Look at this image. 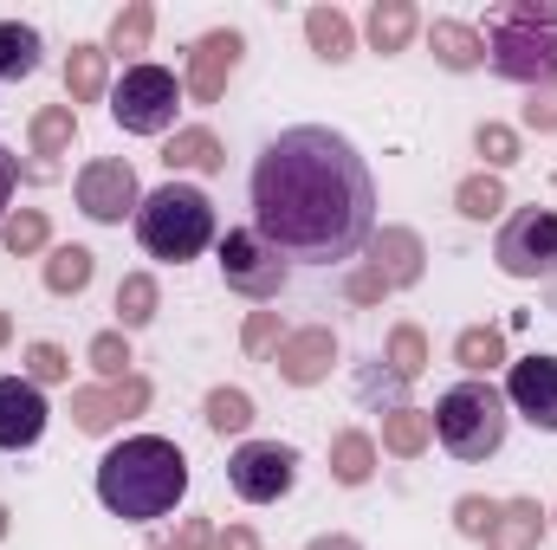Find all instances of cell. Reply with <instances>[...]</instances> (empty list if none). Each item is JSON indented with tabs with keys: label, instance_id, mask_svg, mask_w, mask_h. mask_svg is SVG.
I'll return each instance as SVG.
<instances>
[{
	"label": "cell",
	"instance_id": "cell-1",
	"mask_svg": "<svg viewBox=\"0 0 557 550\" xmlns=\"http://www.w3.org/2000/svg\"><path fill=\"white\" fill-rule=\"evenodd\" d=\"M253 234L285 266L357 260L376 234V182L350 137L324 124L278 130L253 162Z\"/></svg>",
	"mask_w": 557,
	"mask_h": 550
},
{
	"label": "cell",
	"instance_id": "cell-2",
	"mask_svg": "<svg viewBox=\"0 0 557 550\" xmlns=\"http://www.w3.org/2000/svg\"><path fill=\"white\" fill-rule=\"evenodd\" d=\"M188 492V460L175 440L162 434H131L117 440L104 460H98V499L111 518L124 525H149V518H169Z\"/></svg>",
	"mask_w": 557,
	"mask_h": 550
},
{
	"label": "cell",
	"instance_id": "cell-3",
	"mask_svg": "<svg viewBox=\"0 0 557 550\" xmlns=\"http://www.w3.org/2000/svg\"><path fill=\"white\" fill-rule=\"evenodd\" d=\"M480 46L493 59L499 78L512 85H557V7L552 0H506V7H486V26H480Z\"/></svg>",
	"mask_w": 557,
	"mask_h": 550
},
{
	"label": "cell",
	"instance_id": "cell-4",
	"mask_svg": "<svg viewBox=\"0 0 557 550\" xmlns=\"http://www.w3.org/2000/svg\"><path fill=\"white\" fill-rule=\"evenodd\" d=\"M137 240L149 260H169V266L208 253V240H214V201L201 188H188V182H162L156 195H143Z\"/></svg>",
	"mask_w": 557,
	"mask_h": 550
},
{
	"label": "cell",
	"instance_id": "cell-5",
	"mask_svg": "<svg viewBox=\"0 0 557 550\" xmlns=\"http://www.w3.org/2000/svg\"><path fill=\"white\" fill-rule=\"evenodd\" d=\"M506 396L486 383V376H467V383H454L441 402H434V434H441V447L454 453V460H467V466H480V460H493L499 447H506Z\"/></svg>",
	"mask_w": 557,
	"mask_h": 550
},
{
	"label": "cell",
	"instance_id": "cell-6",
	"mask_svg": "<svg viewBox=\"0 0 557 550\" xmlns=\"http://www.w3.org/2000/svg\"><path fill=\"white\" fill-rule=\"evenodd\" d=\"M175 104H182V85H175V72H162V65H131V72L111 85V117H117V130H131V137H162V130L175 124Z\"/></svg>",
	"mask_w": 557,
	"mask_h": 550
},
{
	"label": "cell",
	"instance_id": "cell-7",
	"mask_svg": "<svg viewBox=\"0 0 557 550\" xmlns=\"http://www.w3.org/2000/svg\"><path fill=\"white\" fill-rule=\"evenodd\" d=\"M493 260H499L506 278H552L557 273V214L552 208H519L499 227Z\"/></svg>",
	"mask_w": 557,
	"mask_h": 550
},
{
	"label": "cell",
	"instance_id": "cell-8",
	"mask_svg": "<svg viewBox=\"0 0 557 550\" xmlns=\"http://www.w3.org/2000/svg\"><path fill=\"white\" fill-rule=\"evenodd\" d=\"M285 260H278L273 247L253 234V227H227L221 234V278H227V291H240V298H278L285 291Z\"/></svg>",
	"mask_w": 557,
	"mask_h": 550
},
{
	"label": "cell",
	"instance_id": "cell-9",
	"mask_svg": "<svg viewBox=\"0 0 557 550\" xmlns=\"http://www.w3.org/2000/svg\"><path fill=\"white\" fill-rule=\"evenodd\" d=\"M72 195H78V208H85L98 227H124V214H137V208H143L137 168H131V162H117V155L85 162V168H78V182H72Z\"/></svg>",
	"mask_w": 557,
	"mask_h": 550
},
{
	"label": "cell",
	"instance_id": "cell-10",
	"mask_svg": "<svg viewBox=\"0 0 557 550\" xmlns=\"http://www.w3.org/2000/svg\"><path fill=\"white\" fill-rule=\"evenodd\" d=\"M292 479H298V453L278 447V440H247V447L227 460V486H234L247 505H273V499H285Z\"/></svg>",
	"mask_w": 557,
	"mask_h": 550
},
{
	"label": "cell",
	"instance_id": "cell-11",
	"mask_svg": "<svg viewBox=\"0 0 557 550\" xmlns=\"http://www.w3.org/2000/svg\"><path fill=\"white\" fill-rule=\"evenodd\" d=\"M240 52H247V39H240L234 26L201 33V39L188 46V78H182V91H188L195 104H214V98L227 91V78L240 72Z\"/></svg>",
	"mask_w": 557,
	"mask_h": 550
},
{
	"label": "cell",
	"instance_id": "cell-12",
	"mask_svg": "<svg viewBox=\"0 0 557 550\" xmlns=\"http://www.w3.org/2000/svg\"><path fill=\"white\" fill-rule=\"evenodd\" d=\"M149 409V383L143 376H124V383H98V389H72V421L85 434H111L117 421Z\"/></svg>",
	"mask_w": 557,
	"mask_h": 550
},
{
	"label": "cell",
	"instance_id": "cell-13",
	"mask_svg": "<svg viewBox=\"0 0 557 550\" xmlns=\"http://www.w3.org/2000/svg\"><path fill=\"white\" fill-rule=\"evenodd\" d=\"M506 402L525 414L532 427L557 434V357H525L506 370Z\"/></svg>",
	"mask_w": 557,
	"mask_h": 550
},
{
	"label": "cell",
	"instance_id": "cell-14",
	"mask_svg": "<svg viewBox=\"0 0 557 550\" xmlns=\"http://www.w3.org/2000/svg\"><path fill=\"white\" fill-rule=\"evenodd\" d=\"M331 363H337V337H331L324 324L285 330V343L273 350V370L292 383V389H311V383H324V376H331Z\"/></svg>",
	"mask_w": 557,
	"mask_h": 550
},
{
	"label": "cell",
	"instance_id": "cell-15",
	"mask_svg": "<svg viewBox=\"0 0 557 550\" xmlns=\"http://www.w3.org/2000/svg\"><path fill=\"white\" fill-rule=\"evenodd\" d=\"M46 434V396L26 376H0V453H20Z\"/></svg>",
	"mask_w": 557,
	"mask_h": 550
},
{
	"label": "cell",
	"instance_id": "cell-16",
	"mask_svg": "<svg viewBox=\"0 0 557 550\" xmlns=\"http://www.w3.org/2000/svg\"><path fill=\"white\" fill-rule=\"evenodd\" d=\"M421 260H428V247H421V234H409V227H383V234H370V266L383 273L389 291L421 285Z\"/></svg>",
	"mask_w": 557,
	"mask_h": 550
},
{
	"label": "cell",
	"instance_id": "cell-17",
	"mask_svg": "<svg viewBox=\"0 0 557 550\" xmlns=\"http://www.w3.org/2000/svg\"><path fill=\"white\" fill-rule=\"evenodd\" d=\"M545 538V512H539V499H506L499 512H493V532L480 538L486 550H539Z\"/></svg>",
	"mask_w": 557,
	"mask_h": 550
},
{
	"label": "cell",
	"instance_id": "cell-18",
	"mask_svg": "<svg viewBox=\"0 0 557 550\" xmlns=\"http://www.w3.org/2000/svg\"><path fill=\"white\" fill-rule=\"evenodd\" d=\"M428 52H434L447 72H473V65L486 59L480 33H473V26H460V20H434V26H428Z\"/></svg>",
	"mask_w": 557,
	"mask_h": 550
},
{
	"label": "cell",
	"instance_id": "cell-19",
	"mask_svg": "<svg viewBox=\"0 0 557 550\" xmlns=\"http://www.w3.org/2000/svg\"><path fill=\"white\" fill-rule=\"evenodd\" d=\"M104 46H72V59H65V98L72 104H98L104 91H111V72H104Z\"/></svg>",
	"mask_w": 557,
	"mask_h": 550
},
{
	"label": "cell",
	"instance_id": "cell-20",
	"mask_svg": "<svg viewBox=\"0 0 557 550\" xmlns=\"http://www.w3.org/2000/svg\"><path fill=\"white\" fill-rule=\"evenodd\" d=\"M454 363H460L467 376H493V370L506 363V330H499V324H467V330L454 337Z\"/></svg>",
	"mask_w": 557,
	"mask_h": 550
},
{
	"label": "cell",
	"instance_id": "cell-21",
	"mask_svg": "<svg viewBox=\"0 0 557 550\" xmlns=\"http://www.w3.org/2000/svg\"><path fill=\"white\" fill-rule=\"evenodd\" d=\"M162 162L169 168H195V175H214V168H227V149L214 130H175V137L162 142Z\"/></svg>",
	"mask_w": 557,
	"mask_h": 550
},
{
	"label": "cell",
	"instance_id": "cell-22",
	"mask_svg": "<svg viewBox=\"0 0 557 550\" xmlns=\"http://www.w3.org/2000/svg\"><path fill=\"white\" fill-rule=\"evenodd\" d=\"M370 473H376V440L357 434V427L337 434V440H331V479H337V486H363Z\"/></svg>",
	"mask_w": 557,
	"mask_h": 550
},
{
	"label": "cell",
	"instance_id": "cell-23",
	"mask_svg": "<svg viewBox=\"0 0 557 550\" xmlns=\"http://www.w3.org/2000/svg\"><path fill=\"white\" fill-rule=\"evenodd\" d=\"M39 72V33L26 20H0V78H33Z\"/></svg>",
	"mask_w": 557,
	"mask_h": 550
},
{
	"label": "cell",
	"instance_id": "cell-24",
	"mask_svg": "<svg viewBox=\"0 0 557 550\" xmlns=\"http://www.w3.org/2000/svg\"><path fill=\"white\" fill-rule=\"evenodd\" d=\"M416 7H409V0H376V7H370V46H376V52H403V46H409V39H416Z\"/></svg>",
	"mask_w": 557,
	"mask_h": 550
},
{
	"label": "cell",
	"instance_id": "cell-25",
	"mask_svg": "<svg viewBox=\"0 0 557 550\" xmlns=\"http://www.w3.org/2000/svg\"><path fill=\"white\" fill-rule=\"evenodd\" d=\"M98 273V253L91 247H52V260H46V291H59V298H78L85 285Z\"/></svg>",
	"mask_w": 557,
	"mask_h": 550
},
{
	"label": "cell",
	"instance_id": "cell-26",
	"mask_svg": "<svg viewBox=\"0 0 557 550\" xmlns=\"http://www.w3.org/2000/svg\"><path fill=\"white\" fill-rule=\"evenodd\" d=\"M428 440H434V414H421V409H389L383 414V447H389L396 460H416Z\"/></svg>",
	"mask_w": 557,
	"mask_h": 550
},
{
	"label": "cell",
	"instance_id": "cell-27",
	"mask_svg": "<svg viewBox=\"0 0 557 550\" xmlns=\"http://www.w3.org/2000/svg\"><path fill=\"white\" fill-rule=\"evenodd\" d=\"M305 39H311V52L331 59V65L350 59V20H344L337 7H311V13H305Z\"/></svg>",
	"mask_w": 557,
	"mask_h": 550
},
{
	"label": "cell",
	"instance_id": "cell-28",
	"mask_svg": "<svg viewBox=\"0 0 557 550\" xmlns=\"http://www.w3.org/2000/svg\"><path fill=\"white\" fill-rule=\"evenodd\" d=\"M26 137L39 155H65L72 137H78V111L72 104H46V111H33V124H26Z\"/></svg>",
	"mask_w": 557,
	"mask_h": 550
},
{
	"label": "cell",
	"instance_id": "cell-29",
	"mask_svg": "<svg viewBox=\"0 0 557 550\" xmlns=\"http://www.w3.org/2000/svg\"><path fill=\"white\" fill-rule=\"evenodd\" d=\"M156 304H162L156 278L149 273H124V285H117V330H143V324L156 317Z\"/></svg>",
	"mask_w": 557,
	"mask_h": 550
},
{
	"label": "cell",
	"instance_id": "cell-30",
	"mask_svg": "<svg viewBox=\"0 0 557 550\" xmlns=\"http://www.w3.org/2000/svg\"><path fill=\"white\" fill-rule=\"evenodd\" d=\"M383 363H389V376H396V383H416L421 370H428V337H421V324H396V330H389Z\"/></svg>",
	"mask_w": 557,
	"mask_h": 550
},
{
	"label": "cell",
	"instance_id": "cell-31",
	"mask_svg": "<svg viewBox=\"0 0 557 550\" xmlns=\"http://www.w3.org/2000/svg\"><path fill=\"white\" fill-rule=\"evenodd\" d=\"M454 208H460V214H467V221H493V214H499V208H506V182H499V175H486V168H480V175H467V182H460V188H454Z\"/></svg>",
	"mask_w": 557,
	"mask_h": 550
},
{
	"label": "cell",
	"instance_id": "cell-32",
	"mask_svg": "<svg viewBox=\"0 0 557 550\" xmlns=\"http://www.w3.org/2000/svg\"><path fill=\"white\" fill-rule=\"evenodd\" d=\"M149 33H156V7L131 0V7L111 20V46H104V52H124V59H137L143 46H149Z\"/></svg>",
	"mask_w": 557,
	"mask_h": 550
},
{
	"label": "cell",
	"instance_id": "cell-33",
	"mask_svg": "<svg viewBox=\"0 0 557 550\" xmlns=\"http://www.w3.org/2000/svg\"><path fill=\"white\" fill-rule=\"evenodd\" d=\"M208 427L214 434H247L253 427V396L247 389H214L208 396Z\"/></svg>",
	"mask_w": 557,
	"mask_h": 550
},
{
	"label": "cell",
	"instance_id": "cell-34",
	"mask_svg": "<svg viewBox=\"0 0 557 550\" xmlns=\"http://www.w3.org/2000/svg\"><path fill=\"white\" fill-rule=\"evenodd\" d=\"M85 357H91V370H98L104 383H124V376H131V337H124V330H98Z\"/></svg>",
	"mask_w": 557,
	"mask_h": 550
},
{
	"label": "cell",
	"instance_id": "cell-35",
	"mask_svg": "<svg viewBox=\"0 0 557 550\" xmlns=\"http://www.w3.org/2000/svg\"><path fill=\"white\" fill-rule=\"evenodd\" d=\"M0 240H7V253H39L52 234H46V214L39 208H20V214L0 221Z\"/></svg>",
	"mask_w": 557,
	"mask_h": 550
},
{
	"label": "cell",
	"instance_id": "cell-36",
	"mask_svg": "<svg viewBox=\"0 0 557 550\" xmlns=\"http://www.w3.org/2000/svg\"><path fill=\"white\" fill-rule=\"evenodd\" d=\"M473 149L486 155V175H499L506 162H519V130H506V124H480V130H473Z\"/></svg>",
	"mask_w": 557,
	"mask_h": 550
},
{
	"label": "cell",
	"instance_id": "cell-37",
	"mask_svg": "<svg viewBox=\"0 0 557 550\" xmlns=\"http://www.w3.org/2000/svg\"><path fill=\"white\" fill-rule=\"evenodd\" d=\"M65 376H72V357H65L59 343H33V350H26V383H33V389L65 383Z\"/></svg>",
	"mask_w": 557,
	"mask_h": 550
},
{
	"label": "cell",
	"instance_id": "cell-38",
	"mask_svg": "<svg viewBox=\"0 0 557 550\" xmlns=\"http://www.w3.org/2000/svg\"><path fill=\"white\" fill-rule=\"evenodd\" d=\"M240 343H247V357H273L278 343H285L278 311H253V317H247V330H240Z\"/></svg>",
	"mask_w": 557,
	"mask_h": 550
},
{
	"label": "cell",
	"instance_id": "cell-39",
	"mask_svg": "<svg viewBox=\"0 0 557 550\" xmlns=\"http://www.w3.org/2000/svg\"><path fill=\"white\" fill-rule=\"evenodd\" d=\"M493 512H499L493 499H480V492H467V499L454 505V525H460V538H486V532H493Z\"/></svg>",
	"mask_w": 557,
	"mask_h": 550
},
{
	"label": "cell",
	"instance_id": "cell-40",
	"mask_svg": "<svg viewBox=\"0 0 557 550\" xmlns=\"http://www.w3.org/2000/svg\"><path fill=\"white\" fill-rule=\"evenodd\" d=\"M525 124H532V130H557V85H539V91L525 98Z\"/></svg>",
	"mask_w": 557,
	"mask_h": 550
},
{
	"label": "cell",
	"instance_id": "cell-41",
	"mask_svg": "<svg viewBox=\"0 0 557 550\" xmlns=\"http://www.w3.org/2000/svg\"><path fill=\"white\" fill-rule=\"evenodd\" d=\"M383 291H389V285H383V273H376V266H363V273L350 278V298H357V304H376Z\"/></svg>",
	"mask_w": 557,
	"mask_h": 550
},
{
	"label": "cell",
	"instance_id": "cell-42",
	"mask_svg": "<svg viewBox=\"0 0 557 550\" xmlns=\"http://www.w3.org/2000/svg\"><path fill=\"white\" fill-rule=\"evenodd\" d=\"M175 550H214V525H208V518H188L182 538H175Z\"/></svg>",
	"mask_w": 557,
	"mask_h": 550
},
{
	"label": "cell",
	"instance_id": "cell-43",
	"mask_svg": "<svg viewBox=\"0 0 557 550\" xmlns=\"http://www.w3.org/2000/svg\"><path fill=\"white\" fill-rule=\"evenodd\" d=\"M13 182H20V162H13V149L0 142V221H7V201H13Z\"/></svg>",
	"mask_w": 557,
	"mask_h": 550
},
{
	"label": "cell",
	"instance_id": "cell-44",
	"mask_svg": "<svg viewBox=\"0 0 557 550\" xmlns=\"http://www.w3.org/2000/svg\"><path fill=\"white\" fill-rule=\"evenodd\" d=\"M214 550H260V538H253L247 525H227V532L214 538Z\"/></svg>",
	"mask_w": 557,
	"mask_h": 550
},
{
	"label": "cell",
	"instance_id": "cell-45",
	"mask_svg": "<svg viewBox=\"0 0 557 550\" xmlns=\"http://www.w3.org/2000/svg\"><path fill=\"white\" fill-rule=\"evenodd\" d=\"M305 550H363L357 538H344V532H331V538H311Z\"/></svg>",
	"mask_w": 557,
	"mask_h": 550
},
{
	"label": "cell",
	"instance_id": "cell-46",
	"mask_svg": "<svg viewBox=\"0 0 557 550\" xmlns=\"http://www.w3.org/2000/svg\"><path fill=\"white\" fill-rule=\"evenodd\" d=\"M7 337H13V317H7V311H0V350H7Z\"/></svg>",
	"mask_w": 557,
	"mask_h": 550
},
{
	"label": "cell",
	"instance_id": "cell-47",
	"mask_svg": "<svg viewBox=\"0 0 557 550\" xmlns=\"http://www.w3.org/2000/svg\"><path fill=\"white\" fill-rule=\"evenodd\" d=\"M545 304H552V311H557V273H552V285H545Z\"/></svg>",
	"mask_w": 557,
	"mask_h": 550
},
{
	"label": "cell",
	"instance_id": "cell-48",
	"mask_svg": "<svg viewBox=\"0 0 557 550\" xmlns=\"http://www.w3.org/2000/svg\"><path fill=\"white\" fill-rule=\"evenodd\" d=\"M0 538H7V505H0Z\"/></svg>",
	"mask_w": 557,
	"mask_h": 550
},
{
	"label": "cell",
	"instance_id": "cell-49",
	"mask_svg": "<svg viewBox=\"0 0 557 550\" xmlns=\"http://www.w3.org/2000/svg\"><path fill=\"white\" fill-rule=\"evenodd\" d=\"M552 518H557V512H552Z\"/></svg>",
	"mask_w": 557,
	"mask_h": 550
}]
</instances>
